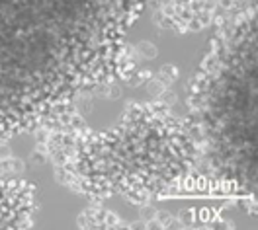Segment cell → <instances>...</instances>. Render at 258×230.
I'll return each instance as SVG.
<instances>
[{"mask_svg":"<svg viewBox=\"0 0 258 230\" xmlns=\"http://www.w3.org/2000/svg\"><path fill=\"white\" fill-rule=\"evenodd\" d=\"M151 0H0V143L75 113L131 76L127 37Z\"/></svg>","mask_w":258,"mask_h":230,"instance_id":"1","label":"cell"},{"mask_svg":"<svg viewBox=\"0 0 258 230\" xmlns=\"http://www.w3.org/2000/svg\"><path fill=\"white\" fill-rule=\"evenodd\" d=\"M39 211L37 187L22 178H0V228H30Z\"/></svg>","mask_w":258,"mask_h":230,"instance_id":"4","label":"cell"},{"mask_svg":"<svg viewBox=\"0 0 258 230\" xmlns=\"http://www.w3.org/2000/svg\"><path fill=\"white\" fill-rule=\"evenodd\" d=\"M211 24L210 49L188 84V123L210 174L254 199L256 2Z\"/></svg>","mask_w":258,"mask_h":230,"instance_id":"3","label":"cell"},{"mask_svg":"<svg viewBox=\"0 0 258 230\" xmlns=\"http://www.w3.org/2000/svg\"><path fill=\"white\" fill-rule=\"evenodd\" d=\"M77 226L81 228H117V226H127L123 218H119L110 209H104L100 205H90L82 209V213L77 216Z\"/></svg>","mask_w":258,"mask_h":230,"instance_id":"6","label":"cell"},{"mask_svg":"<svg viewBox=\"0 0 258 230\" xmlns=\"http://www.w3.org/2000/svg\"><path fill=\"white\" fill-rule=\"evenodd\" d=\"M215 0H168L159 6V26L172 33L202 32L213 22Z\"/></svg>","mask_w":258,"mask_h":230,"instance_id":"5","label":"cell"},{"mask_svg":"<svg viewBox=\"0 0 258 230\" xmlns=\"http://www.w3.org/2000/svg\"><path fill=\"white\" fill-rule=\"evenodd\" d=\"M79 119L75 111L45 127L55 176L77 193L145 205L178 189L200 162L192 125L162 101L129 103L104 131Z\"/></svg>","mask_w":258,"mask_h":230,"instance_id":"2","label":"cell"}]
</instances>
